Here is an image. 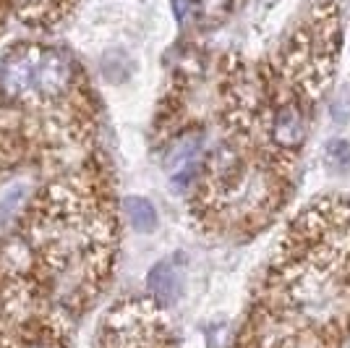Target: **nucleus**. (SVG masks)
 <instances>
[{"label": "nucleus", "mask_w": 350, "mask_h": 348, "mask_svg": "<svg viewBox=\"0 0 350 348\" xmlns=\"http://www.w3.org/2000/svg\"><path fill=\"white\" fill-rule=\"evenodd\" d=\"M73 60L50 47H21L0 60V97L11 105H42L68 95Z\"/></svg>", "instance_id": "f257e3e1"}, {"label": "nucleus", "mask_w": 350, "mask_h": 348, "mask_svg": "<svg viewBox=\"0 0 350 348\" xmlns=\"http://www.w3.org/2000/svg\"><path fill=\"white\" fill-rule=\"evenodd\" d=\"M308 134V118L306 110L298 102H282L278 105V110L269 118V136L275 139V145L282 149H298L306 142Z\"/></svg>", "instance_id": "f03ea898"}, {"label": "nucleus", "mask_w": 350, "mask_h": 348, "mask_svg": "<svg viewBox=\"0 0 350 348\" xmlns=\"http://www.w3.org/2000/svg\"><path fill=\"white\" fill-rule=\"evenodd\" d=\"M180 283H183L180 280V270H178V264L173 260H165L160 264H154L152 273H149V288L157 296V301L165 306L178 301Z\"/></svg>", "instance_id": "7ed1b4c3"}, {"label": "nucleus", "mask_w": 350, "mask_h": 348, "mask_svg": "<svg viewBox=\"0 0 350 348\" xmlns=\"http://www.w3.org/2000/svg\"><path fill=\"white\" fill-rule=\"evenodd\" d=\"M126 212H129V220L133 223V228L142 233L154 231L157 225V210L152 207V202H146L142 197H131L126 202Z\"/></svg>", "instance_id": "20e7f679"}, {"label": "nucleus", "mask_w": 350, "mask_h": 348, "mask_svg": "<svg viewBox=\"0 0 350 348\" xmlns=\"http://www.w3.org/2000/svg\"><path fill=\"white\" fill-rule=\"evenodd\" d=\"M230 5H233V0H196V3H193L199 21H204V24L219 21L222 16L230 11Z\"/></svg>", "instance_id": "39448f33"}, {"label": "nucleus", "mask_w": 350, "mask_h": 348, "mask_svg": "<svg viewBox=\"0 0 350 348\" xmlns=\"http://www.w3.org/2000/svg\"><path fill=\"white\" fill-rule=\"evenodd\" d=\"M327 158H329V165L335 168V171H348L350 168V145L348 142H342V139H337L332 145L327 147Z\"/></svg>", "instance_id": "423d86ee"}, {"label": "nucleus", "mask_w": 350, "mask_h": 348, "mask_svg": "<svg viewBox=\"0 0 350 348\" xmlns=\"http://www.w3.org/2000/svg\"><path fill=\"white\" fill-rule=\"evenodd\" d=\"M24 194H27V189H24V186H14V189L8 191V197L0 202V220L14 218L16 207L21 204V197H24Z\"/></svg>", "instance_id": "0eeeda50"}]
</instances>
